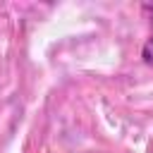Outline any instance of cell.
<instances>
[{
	"instance_id": "cell-1",
	"label": "cell",
	"mask_w": 153,
	"mask_h": 153,
	"mask_svg": "<svg viewBox=\"0 0 153 153\" xmlns=\"http://www.w3.org/2000/svg\"><path fill=\"white\" fill-rule=\"evenodd\" d=\"M153 10V7H151ZM141 60L148 65V67H153V31H151V36L146 38V43H143V48H141Z\"/></svg>"
}]
</instances>
